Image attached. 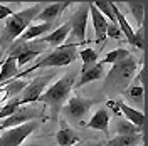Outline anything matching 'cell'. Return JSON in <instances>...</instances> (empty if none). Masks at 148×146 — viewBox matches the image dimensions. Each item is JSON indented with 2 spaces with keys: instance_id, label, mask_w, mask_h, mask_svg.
<instances>
[{
  "instance_id": "ba28073f",
  "label": "cell",
  "mask_w": 148,
  "mask_h": 146,
  "mask_svg": "<svg viewBox=\"0 0 148 146\" xmlns=\"http://www.w3.org/2000/svg\"><path fill=\"white\" fill-rule=\"evenodd\" d=\"M39 124H40V121L30 119V121L24 123V124L3 129L2 131V136H0V146H20L39 128Z\"/></svg>"
},
{
  "instance_id": "5bb4252c",
  "label": "cell",
  "mask_w": 148,
  "mask_h": 146,
  "mask_svg": "<svg viewBox=\"0 0 148 146\" xmlns=\"http://www.w3.org/2000/svg\"><path fill=\"white\" fill-rule=\"evenodd\" d=\"M56 22H39V24H36V25H29L20 35L12 42V44H22V42H29V40H34V39H39V37L46 35V34H49L52 29H54Z\"/></svg>"
},
{
  "instance_id": "ac0fdd59",
  "label": "cell",
  "mask_w": 148,
  "mask_h": 146,
  "mask_svg": "<svg viewBox=\"0 0 148 146\" xmlns=\"http://www.w3.org/2000/svg\"><path fill=\"white\" fill-rule=\"evenodd\" d=\"M69 30H71L69 22H64L61 27H56V29H52L49 34L42 35V37H40V40H42L44 44H47L49 47H57V46H61L66 39H67Z\"/></svg>"
},
{
  "instance_id": "4316f807",
  "label": "cell",
  "mask_w": 148,
  "mask_h": 146,
  "mask_svg": "<svg viewBox=\"0 0 148 146\" xmlns=\"http://www.w3.org/2000/svg\"><path fill=\"white\" fill-rule=\"evenodd\" d=\"M116 134H128V133H141V129L136 128L135 124H131L128 119H116V126H114Z\"/></svg>"
},
{
  "instance_id": "3957f363",
  "label": "cell",
  "mask_w": 148,
  "mask_h": 146,
  "mask_svg": "<svg viewBox=\"0 0 148 146\" xmlns=\"http://www.w3.org/2000/svg\"><path fill=\"white\" fill-rule=\"evenodd\" d=\"M138 71V59L133 54L126 55L125 59H121L118 62H114L110 72L104 74V81L101 86V92H121L128 87L135 74Z\"/></svg>"
},
{
  "instance_id": "1f68e13d",
  "label": "cell",
  "mask_w": 148,
  "mask_h": 146,
  "mask_svg": "<svg viewBox=\"0 0 148 146\" xmlns=\"http://www.w3.org/2000/svg\"><path fill=\"white\" fill-rule=\"evenodd\" d=\"M2 62H3V54H0V65H2Z\"/></svg>"
},
{
  "instance_id": "9c48e42d",
  "label": "cell",
  "mask_w": 148,
  "mask_h": 146,
  "mask_svg": "<svg viewBox=\"0 0 148 146\" xmlns=\"http://www.w3.org/2000/svg\"><path fill=\"white\" fill-rule=\"evenodd\" d=\"M25 108L18 106V109L15 113H12L10 116H7L5 119H2L0 123V131L12 126H18V124H24L30 119H49V116L44 114V109H39V108H32L29 104H24Z\"/></svg>"
},
{
  "instance_id": "52a82bcc",
  "label": "cell",
  "mask_w": 148,
  "mask_h": 146,
  "mask_svg": "<svg viewBox=\"0 0 148 146\" xmlns=\"http://www.w3.org/2000/svg\"><path fill=\"white\" fill-rule=\"evenodd\" d=\"M99 99H92V98H83V96H73L66 101L61 108V113L64 119H69V121H74L77 124L83 126V119L84 116L89 113L94 104H98Z\"/></svg>"
},
{
  "instance_id": "d6a6232c",
  "label": "cell",
  "mask_w": 148,
  "mask_h": 146,
  "mask_svg": "<svg viewBox=\"0 0 148 146\" xmlns=\"http://www.w3.org/2000/svg\"><path fill=\"white\" fill-rule=\"evenodd\" d=\"M136 146H143V145H136Z\"/></svg>"
},
{
  "instance_id": "7a4b0ae2",
  "label": "cell",
  "mask_w": 148,
  "mask_h": 146,
  "mask_svg": "<svg viewBox=\"0 0 148 146\" xmlns=\"http://www.w3.org/2000/svg\"><path fill=\"white\" fill-rule=\"evenodd\" d=\"M40 10H42V5L34 3V5H29L17 14H10L7 18H3L5 24H3L2 34H0V54H3L10 47V44L32 24V20H36L37 14Z\"/></svg>"
},
{
  "instance_id": "d6986e66",
  "label": "cell",
  "mask_w": 148,
  "mask_h": 146,
  "mask_svg": "<svg viewBox=\"0 0 148 146\" xmlns=\"http://www.w3.org/2000/svg\"><path fill=\"white\" fill-rule=\"evenodd\" d=\"M111 9H113V14H114V18H116V24H118V27H120L121 34L126 37V40H128L131 46H135V30H133V27L128 24L126 17L121 14V10L118 9V5H116L114 2H111Z\"/></svg>"
},
{
  "instance_id": "44dd1931",
  "label": "cell",
  "mask_w": 148,
  "mask_h": 146,
  "mask_svg": "<svg viewBox=\"0 0 148 146\" xmlns=\"http://www.w3.org/2000/svg\"><path fill=\"white\" fill-rule=\"evenodd\" d=\"M143 139L141 133H128V134H116L114 138L108 139L104 146H136Z\"/></svg>"
},
{
  "instance_id": "4dcf8cb0",
  "label": "cell",
  "mask_w": 148,
  "mask_h": 146,
  "mask_svg": "<svg viewBox=\"0 0 148 146\" xmlns=\"http://www.w3.org/2000/svg\"><path fill=\"white\" fill-rule=\"evenodd\" d=\"M24 146H44V145H40V143H37V141H32V143H27V145H24Z\"/></svg>"
},
{
  "instance_id": "9a60e30c",
  "label": "cell",
  "mask_w": 148,
  "mask_h": 146,
  "mask_svg": "<svg viewBox=\"0 0 148 146\" xmlns=\"http://www.w3.org/2000/svg\"><path fill=\"white\" fill-rule=\"evenodd\" d=\"M56 143L57 146H76L77 143H81L79 134L67 124V119L59 121V131L56 133Z\"/></svg>"
},
{
  "instance_id": "7402d4cb",
  "label": "cell",
  "mask_w": 148,
  "mask_h": 146,
  "mask_svg": "<svg viewBox=\"0 0 148 146\" xmlns=\"http://www.w3.org/2000/svg\"><path fill=\"white\" fill-rule=\"evenodd\" d=\"M125 5L130 10V14L136 18L138 27H141L143 25V18H145V7H147L145 0H126Z\"/></svg>"
},
{
  "instance_id": "d4e9b609",
  "label": "cell",
  "mask_w": 148,
  "mask_h": 146,
  "mask_svg": "<svg viewBox=\"0 0 148 146\" xmlns=\"http://www.w3.org/2000/svg\"><path fill=\"white\" fill-rule=\"evenodd\" d=\"M123 92H125L133 102H138L140 106L143 104V92H145V87H143L141 84H136V82H135L133 86H128Z\"/></svg>"
},
{
  "instance_id": "83f0119b",
  "label": "cell",
  "mask_w": 148,
  "mask_h": 146,
  "mask_svg": "<svg viewBox=\"0 0 148 146\" xmlns=\"http://www.w3.org/2000/svg\"><path fill=\"white\" fill-rule=\"evenodd\" d=\"M18 106H20V101H18V96H15V98H12V99L0 109V119H5L7 116H10L12 113H15V111L18 109Z\"/></svg>"
},
{
  "instance_id": "8992f818",
  "label": "cell",
  "mask_w": 148,
  "mask_h": 146,
  "mask_svg": "<svg viewBox=\"0 0 148 146\" xmlns=\"http://www.w3.org/2000/svg\"><path fill=\"white\" fill-rule=\"evenodd\" d=\"M47 44H44L40 39L39 40H29V42H22V44H10L7 49V55H14L17 59V67H24L25 64L32 62L37 59L42 52H46Z\"/></svg>"
},
{
  "instance_id": "ffe728a7",
  "label": "cell",
  "mask_w": 148,
  "mask_h": 146,
  "mask_svg": "<svg viewBox=\"0 0 148 146\" xmlns=\"http://www.w3.org/2000/svg\"><path fill=\"white\" fill-rule=\"evenodd\" d=\"M2 71H0V86L7 84L10 79L15 77V74L18 72V67H17V59L14 55H7L2 62Z\"/></svg>"
},
{
  "instance_id": "e0dca14e",
  "label": "cell",
  "mask_w": 148,
  "mask_h": 146,
  "mask_svg": "<svg viewBox=\"0 0 148 146\" xmlns=\"http://www.w3.org/2000/svg\"><path fill=\"white\" fill-rule=\"evenodd\" d=\"M71 2H56V3H49L46 7H42V10L37 14L36 20L39 22H56L57 18L64 14L66 9H69Z\"/></svg>"
},
{
  "instance_id": "2e32d148",
  "label": "cell",
  "mask_w": 148,
  "mask_h": 146,
  "mask_svg": "<svg viewBox=\"0 0 148 146\" xmlns=\"http://www.w3.org/2000/svg\"><path fill=\"white\" fill-rule=\"evenodd\" d=\"M110 121H111V114L108 108H101L92 114L88 123H84L86 128L96 129V131H103L106 136H110Z\"/></svg>"
},
{
  "instance_id": "30bf717a",
  "label": "cell",
  "mask_w": 148,
  "mask_h": 146,
  "mask_svg": "<svg viewBox=\"0 0 148 146\" xmlns=\"http://www.w3.org/2000/svg\"><path fill=\"white\" fill-rule=\"evenodd\" d=\"M51 79H54V74L49 72L44 74V76H37L36 79H32V82H27V86L20 91V96H18V101H20V106L24 104H32V102H37L39 96L44 92Z\"/></svg>"
},
{
  "instance_id": "cb8c5ba5",
  "label": "cell",
  "mask_w": 148,
  "mask_h": 146,
  "mask_svg": "<svg viewBox=\"0 0 148 146\" xmlns=\"http://www.w3.org/2000/svg\"><path fill=\"white\" fill-rule=\"evenodd\" d=\"M77 57H81L83 61V65H89L98 62V57H99V52L92 47H81V50H77Z\"/></svg>"
},
{
  "instance_id": "f546056e",
  "label": "cell",
  "mask_w": 148,
  "mask_h": 146,
  "mask_svg": "<svg viewBox=\"0 0 148 146\" xmlns=\"http://www.w3.org/2000/svg\"><path fill=\"white\" fill-rule=\"evenodd\" d=\"M10 14H14V10L10 9L9 5H2L0 3V20H3V18H7Z\"/></svg>"
},
{
  "instance_id": "277c9868",
  "label": "cell",
  "mask_w": 148,
  "mask_h": 146,
  "mask_svg": "<svg viewBox=\"0 0 148 146\" xmlns=\"http://www.w3.org/2000/svg\"><path fill=\"white\" fill-rule=\"evenodd\" d=\"M77 49L79 47L74 46V44H61V46L54 47L52 52H49L44 57H40L36 64H32V67H27L25 71L17 72L14 79L25 77L29 74H32L34 71L44 69V67H66V65L73 64L74 61L77 59Z\"/></svg>"
},
{
  "instance_id": "4fadbf2b",
  "label": "cell",
  "mask_w": 148,
  "mask_h": 146,
  "mask_svg": "<svg viewBox=\"0 0 148 146\" xmlns=\"http://www.w3.org/2000/svg\"><path fill=\"white\" fill-rule=\"evenodd\" d=\"M103 77H104V64H101L99 61L89 65H83L79 77L74 82V89H79V87H83L92 81H99Z\"/></svg>"
},
{
  "instance_id": "7c38bea8",
  "label": "cell",
  "mask_w": 148,
  "mask_h": 146,
  "mask_svg": "<svg viewBox=\"0 0 148 146\" xmlns=\"http://www.w3.org/2000/svg\"><path fill=\"white\" fill-rule=\"evenodd\" d=\"M88 9H89V15L92 18V25H94V34H96V44L101 47H104L106 42V29H108V18L103 15L99 10L92 5V2H88Z\"/></svg>"
},
{
  "instance_id": "f1b7e54d",
  "label": "cell",
  "mask_w": 148,
  "mask_h": 146,
  "mask_svg": "<svg viewBox=\"0 0 148 146\" xmlns=\"http://www.w3.org/2000/svg\"><path fill=\"white\" fill-rule=\"evenodd\" d=\"M106 37L114 39V40H120V39H123V34H121L118 24H111V22L108 24V29H106Z\"/></svg>"
},
{
  "instance_id": "6da1fadb",
  "label": "cell",
  "mask_w": 148,
  "mask_h": 146,
  "mask_svg": "<svg viewBox=\"0 0 148 146\" xmlns=\"http://www.w3.org/2000/svg\"><path fill=\"white\" fill-rule=\"evenodd\" d=\"M76 79H77V69H73V71L66 72L52 86H49L46 91L39 96L37 101L42 102V104H46V106H49V109H51V116H49L51 121H57L62 104L69 99V94L74 89Z\"/></svg>"
},
{
  "instance_id": "603a6c76",
  "label": "cell",
  "mask_w": 148,
  "mask_h": 146,
  "mask_svg": "<svg viewBox=\"0 0 148 146\" xmlns=\"http://www.w3.org/2000/svg\"><path fill=\"white\" fill-rule=\"evenodd\" d=\"M131 52H130L128 49H125V47H120V49H114V50H110L108 54L104 55V59L103 61H99L101 64H114V62H118V61H121V59H125L126 55H130Z\"/></svg>"
},
{
  "instance_id": "8fae6325",
  "label": "cell",
  "mask_w": 148,
  "mask_h": 146,
  "mask_svg": "<svg viewBox=\"0 0 148 146\" xmlns=\"http://www.w3.org/2000/svg\"><path fill=\"white\" fill-rule=\"evenodd\" d=\"M106 108H110L114 114H125V118L128 119L131 124H135L136 128L143 129V124H145V114L141 111H136V108H131L128 106L125 101H108L106 102Z\"/></svg>"
},
{
  "instance_id": "484cf974",
  "label": "cell",
  "mask_w": 148,
  "mask_h": 146,
  "mask_svg": "<svg viewBox=\"0 0 148 146\" xmlns=\"http://www.w3.org/2000/svg\"><path fill=\"white\" fill-rule=\"evenodd\" d=\"M92 5L99 10L104 17L108 18V22H111V24H116V18H114L113 9H111V0H96V2H92Z\"/></svg>"
},
{
  "instance_id": "5b68a950",
  "label": "cell",
  "mask_w": 148,
  "mask_h": 146,
  "mask_svg": "<svg viewBox=\"0 0 148 146\" xmlns=\"http://www.w3.org/2000/svg\"><path fill=\"white\" fill-rule=\"evenodd\" d=\"M88 18H89V9L88 3H77V9L74 12L71 18L67 20L71 30H69V39H66V44H74L77 47H83L84 44H89L92 40L86 39V27H88Z\"/></svg>"
}]
</instances>
